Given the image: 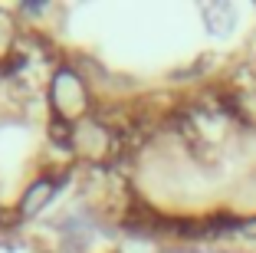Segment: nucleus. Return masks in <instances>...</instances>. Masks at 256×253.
<instances>
[{
	"label": "nucleus",
	"instance_id": "20e7f679",
	"mask_svg": "<svg viewBox=\"0 0 256 253\" xmlns=\"http://www.w3.org/2000/svg\"><path fill=\"white\" fill-rule=\"evenodd\" d=\"M200 23L210 37L226 40V37H234V30L240 27V7H236V4H226V0L224 4H204Z\"/></svg>",
	"mask_w": 256,
	"mask_h": 253
},
{
	"label": "nucleus",
	"instance_id": "f03ea898",
	"mask_svg": "<svg viewBox=\"0 0 256 253\" xmlns=\"http://www.w3.org/2000/svg\"><path fill=\"white\" fill-rule=\"evenodd\" d=\"M66 148H69L76 171H112L128 155L125 135L102 112H96V115H89V119H82L79 125L69 128Z\"/></svg>",
	"mask_w": 256,
	"mask_h": 253
},
{
	"label": "nucleus",
	"instance_id": "7ed1b4c3",
	"mask_svg": "<svg viewBox=\"0 0 256 253\" xmlns=\"http://www.w3.org/2000/svg\"><path fill=\"white\" fill-rule=\"evenodd\" d=\"M72 174L76 171H53V168H40L36 164V171L16 187L10 210H4V214H10V227L40 223L53 210V204L62 197V191H66L69 181H72Z\"/></svg>",
	"mask_w": 256,
	"mask_h": 253
},
{
	"label": "nucleus",
	"instance_id": "f257e3e1",
	"mask_svg": "<svg viewBox=\"0 0 256 253\" xmlns=\"http://www.w3.org/2000/svg\"><path fill=\"white\" fill-rule=\"evenodd\" d=\"M43 109H46V122H56L62 128H72L82 119L96 115L98 92L92 73L82 63L60 56L43 79Z\"/></svg>",
	"mask_w": 256,
	"mask_h": 253
}]
</instances>
